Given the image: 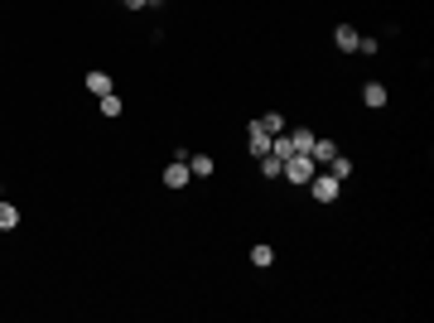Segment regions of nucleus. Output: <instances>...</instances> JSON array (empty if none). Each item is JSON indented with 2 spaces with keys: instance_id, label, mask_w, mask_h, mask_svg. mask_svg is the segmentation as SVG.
<instances>
[{
  "instance_id": "1",
  "label": "nucleus",
  "mask_w": 434,
  "mask_h": 323,
  "mask_svg": "<svg viewBox=\"0 0 434 323\" xmlns=\"http://www.w3.org/2000/svg\"><path fill=\"white\" fill-rule=\"evenodd\" d=\"M314 174H319V164H314L309 155H285V169H280V179H290V184H300V189H304Z\"/></svg>"
},
{
  "instance_id": "2",
  "label": "nucleus",
  "mask_w": 434,
  "mask_h": 323,
  "mask_svg": "<svg viewBox=\"0 0 434 323\" xmlns=\"http://www.w3.org/2000/svg\"><path fill=\"white\" fill-rule=\"evenodd\" d=\"M304 189L314 193V203H338V193H342V184H338L333 174H314V179H309Z\"/></svg>"
},
{
  "instance_id": "3",
  "label": "nucleus",
  "mask_w": 434,
  "mask_h": 323,
  "mask_svg": "<svg viewBox=\"0 0 434 323\" xmlns=\"http://www.w3.org/2000/svg\"><path fill=\"white\" fill-rule=\"evenodd\" d=\"M189 179H193V169H189V159H169L164 164V189H189Z\"/></svg>"
},
{
  "instance_id": "4",
  "label": "nucleus",
  "mask_w": 434,
  "mask_h": 323,
  "mask_svg": "<svg viewBox=\"0 0 434 323\" xmlns=\"http://www.w3.org/2000/svg\"><path fill=\"white\" fill-rule=\"evenodd\" d=\"M246 145H251V155H256V159H261V155H270V130L261 125V116L246 125Z\"/></svg>"
},
{
  "instance_id": "5",
  "label": "nucleus",
  "mask_w": 434,
  "mask_h": 323,
  "mask_svg": "<svg viewBox=\"0 0 434 323\" xmlns=\"http://www.w3.org/2000/svg\"><path fill=\"white\" fill-rule=\"evenodd\" d=\"M357 39H362V34H357L352 24H338V29H333V44H338V53H357Z\"/></svg>"
},
{
  "instance_id": "6",
  "label": "nucleus",
  "mask_w": 434,
  "mask_h": 323,
  "mask_svg": "<svg viewBox=\"0 0 434 323\" xmlns=\"http://www.w3.org/2000/svg\"><path fill=\"white\" fill-rule=\"evenodd\" d=\"M189 169H193V179H213L217 159H213V155H193V150H189Z\"/></svg>"
},
{
  "instance_id": "7",
  "label": "nucleus",
  "mask_w": 434,
  "mask_h": 323,
  "mask_svg": "<svg viewBox=\"0 0 434 323\" xmlns=\"http://www.w3.org/2000/svg\"><path fill=\"white\" fill-rule=\"evenodd\" d=\"M333 155H338V140H328V135H314V150H309V159H314V164H328Z\"/></svg>"
},
{
  "instance_id": "8",
  "label": "nucleus",
  "mask_w": 434,
  "mask_h": 323,
  "mask_svg": "<svg viewBox=\"0 0 434 323\" xmlns=\"http://www.w3.org/2000/svg\"><path fill=\"white\" fill-rule=\"evenodd\" d=\"M362 102L372 111H381L386 107V82H362Z\"/></svg>"
},
{
  "instance_id": "9",
  "label": "nucleus",
  "mask_w": 434,
  "mask_h": 323,
  "mask_svg": "<svg viewBox=\"0 0 434 323\" xmlns=\"http://www.w3.org/2000/svg\"><path fill=\"white\" fill-rule=\"evenodd\" d=\"M87 92H92V97H107V92H116V87H111V73L92 68V73H87Z\"/></svg>"
},
{
  "instance_id": "10",
  "label": "nucleus",
  "mask_w": 434,
  "mask_h": 323,
  "mask_svg": "<svg viewBox=\"0 0 434 323\" xmlns=\"http://www.w3.org/2000/svg\"><path fill=\"white\" fill-rule=\"evenodd\" d=\"M290 145H295V155H309V150H314V130H309V125H295V130H290Z\"/></svg>"
},
{
  "instance_id": "11",
  "label": "nucleus",
  "mask_w": 434,
  "mask_h": 323,
  "mask_svg": "<svg viewBox=\"0 0 434 323\" xmlns=\"http://www.w3.org/2000/svg\"><path fill=\"white\" fill-rule=\"evenodd\" d=\"M328 174H333V179H338V184H347V179H352V159H347V155H342V150H338V155H333V159H328Z\"/></svg>"
},
{
  "instance_id": "12",
  "label": "nucleus",
  "mask_w": 434,
  "mask_h": 323,
  "mask_svg": "<svg viewBox=\"0 0 434 323\" xmlns=\"http://www.w3.org/2000/svg\"><path fill=\"white\" fill-rule=\"evenodd\" d=\"M15 227H19V208L0 198V232H15Z\"/></svg>"
},
{
  "instance_id": "13",
  "label": "nucleus",
  "mask_w": 434,
  "mask_h": 323,
  "mask_svg": "<svg viewBox=\"0 0 434 323\" xmlns=\"http://www.w3.org/2000/svg\"><path fill=\"white\" fill-rule=\"evenodd\" d=\"M256 164H261V174H266V179H280V169H285V159H280V155H261Z\"/></svg>"
},
{
  "instance_id": "14",
  "label": "nucleus",
  "mask_w": 434,
  "mask_h": 323,
  "mask_svg": "<svg viewBox=\"0 0 434 323\" xmlns=\"http://www.w3.org/2000/svg\"><path fill=\"white\" fill-rule=\"evenodd\" d=\"M251 265H261V270H266V265H275V251H270L266 241H261V246H251Z\"/></svg>"
},
{
  "instance_id": "15",
  "label": "nucleus",
  "mask_w": 434,
  "mask_h": 323,
  "mask_svg": "<svg viewBox=\"0 0 434 323\" xmlns=\"http://www.w3.org/2000/svg\"><path fill=\"white\" fill-rule=\"evenodd\" d=\"M261 125H266L270 135H280V130H285V116H280V111H266V116H261Z\"/></svg>"
},
{
  "instance_id": "16",
  "label": "nucleus",
  "mask_w": 434,
  "mask_h": 323,
  "mask_svg": "<svg viewBox=\"0 0 434 323\" xmlns=\"http://www.w3.org/2000/svg\"><path fill=\"white\" fill-rule=\"evenodd\" d=\"M97 102H102V116H111V121L121 116V97H116V92H107V97H97Z\"/></svg>"
},
{
  "instance_id": "17",
  "label": "nucleus",
  "mask_w": 434,
  "mask_h": 323,
  "mask_svg": "<svg viewBox=\"0 0 434 323\" xmlns=\"http://www.w3.org/2000/svg\"><path fill=\"white\" fill-rule=\"evenodd\" d=\"M125 10H145V5H155V0H121Z\"/></svg>"
},
{
  "instance_id": "18",
  "label": "nucleus",
  "mask_w": 434,
  "mask_h": 323,
  "mask_svg": "<svg viewBox=\"0 0 434 323\" xmlns=\"http://www.w3.org/2000/svg\"><path fill=\"white\" fill-rule=\"evenodd\" d=\"M0 193H5V189H0Z\"/></svg>"
},
{
  "instance_id": "19",
  "label": "nucleus",
  "mask_w": 434,
  "mask_h": 323,
  "mask_svg": "<svg viewBox=\"0 0 434 323\" xmlns=\"http://www.w3.org/2000/svg\"><path fill=\"white\" fill-rule=\"evenodd\" d=\"M155 5H159V0H155Z\"/></svg>"
}]
</instances>
